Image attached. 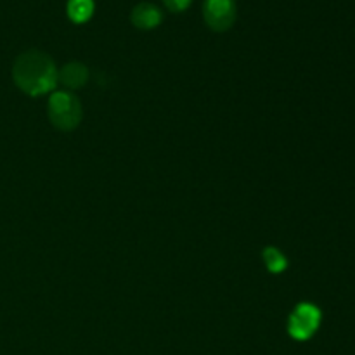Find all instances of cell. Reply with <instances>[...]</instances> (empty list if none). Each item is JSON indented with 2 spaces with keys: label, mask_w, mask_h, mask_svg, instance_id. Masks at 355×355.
<instances>
[{
  "label": "cell",
  "mask_w": 355,
  "mask_h": 355,
  "mask_svg": "<svg viewBox=\"0 0 355 355\" xmlns=\"http://www.w3.org/2000/svg\"><path fill=\"white\" fill-rule=\"evenodd\" d=\"M94 9H96V2L94 0H68L66 6V12L73 23H85L92 17Z\"/></svg>",
  "instance_id": "cell-7"
},
{
  "label": "cell",
  "mask_w": 355,
  "mask_h": 355,
  "mask_svg": "<svg viewBox=\"0 0 355 355\" xmlns=\"http://www.w3.org/2000/svg\"><path fill=\"white\" fill-rule=\"evenodd\" d=\"M262 257L263 262H266L267 270H269L270 274H274V276L284 272V270L288 269V259L279 252V250L274 248V246H266L262 252Z\"/></svg>",
  "instance_id": "cell-8"
},
{
  "label": "cell",
  "mask_w": 355,
  "mask_h": 355,
  "mask_svg": "<svg viewBox=\"0 0 355 355\" xmlns=\"http://www.w3.org/2000/svg\"><path fill=\"white\" fill-rule=\"evenodd\" d=\"M321 321L322 314L319 307L309 304V302H302L288 318V335L295 342H307L318 333Z\"/></svg>",
  "instance_id": "cell-3"
},
{
  "label": "cell",
  "mask_w": 355,
  "mask_h": 355,
  "mask_svg": "<svg viewBox=\"0 0 355 355\" xmlns=\"http://www.w3.org/2000/svg\"><path fill=\"white\" fill-rule=\"evenodd\" d=\"M236 0H205V23L214 31H227L236 21Z\"/></svg>",
  "instance_id": "cell-4"
},
{
  "label": "cell",
  "mask_w": 355,
  "mask_h": 355,
  "mask_svg": "<svg viewBox=\"0 0 355 355\" xmlns=\"http://www.w3.org/2000/svg\"><path fill=\"white\" fill-rule=\"evenodd\" d=\"M87 82H89V68L83 62L71 61L58 69V83H61L64 89H82Z\"/></svg>",
  "instance_id": "cell-6"
},
{
  "label": "cell",
  "mask_w": 355,
  "mask_h": 355,
  "mask_svg": "<svg viewBox=\"0 0 355 355\" xmlns=\"http://www.w3.org/2000/svg\"><path fill=\"white\" fill-rule=\"evenodd\" d=\"M130 21L139 30H153V28L159 26V23L163 21V12L156 3L139 2L132 9Z\"/></svg>",
  "instance_id": "cell-5"
},
{
  "label": "cell",
  "mask_w": 355,
  "mask_h": 355,
  "mask_svg": "<svg viewBox=\"0 0 355 355\" xmlns=\"http://www.w3.org/2000/svg\"><path fill=\"white\" fill-rule=\"evenodd\" d=\"M47 114L51 123L54 125L58 130L71 132L82 123V103L78 97L71 92H54L49 97L47 103Z\"/></svg>",
  "instance_id": "cell-2"
},
{
  "label": "cell",
  "mask_w": 355,
  "mask_h": 355,
  "mask_svg": "<svg viewBox=\"0 0 355 355\" xmlns=\"http://www.w3.org/2000/svg\"><path fill=\"white\" fill-rule=\"evenodd\" d=\"M191 2L193 0H163L166 9L172 10V12H182V10H186L191 6Z\"/></svg>",
  "instance_id": "cell-9"
},
{
  "label": "cell",
  "mask_w": 355,
  "mask_h": 355,
  "mask_svg": "<svg viewBox=\"0 0 355 355\" xmlns=\"http://www.w3.org/2000/svg\"><path fill=\"white\" fill-rule=\"evenodd\" d=\"M12 80L17 89L26 96H44L58 85V68L51 55L37 49H30L17 55L14 61Z\"/></svg>",
  "instance_id": "cell-1"
}]
</instances>
